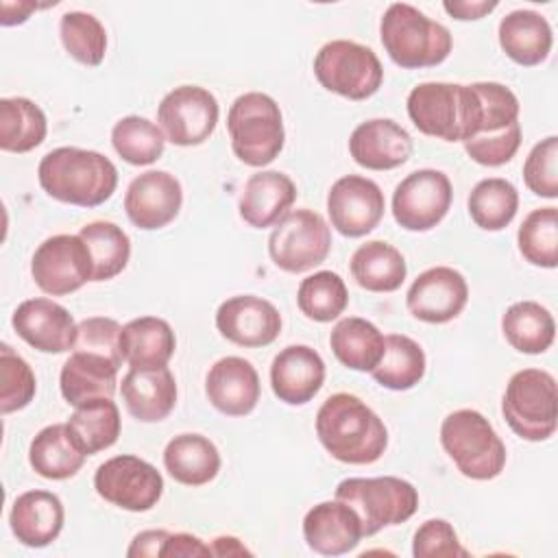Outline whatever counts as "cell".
<instances>
[{
    "instance_id": "24",
    "label": "cell",
    "mask_w": 558,
    "mask_h": 558,
    "mask_svg": "<svg viewBox=\"0 0 558 558\" xmlns=\"http://www.w3.org/2000/svg\"><path fill=\"white\" fill-rule=\"evenodd\" d=\"M296 201L294 181L279 170H259L248 177L238 201L240 218L253 229L277 225Z\"/></svg>"
},
{
    "instance_id": "1",
    "label": "cell",
    "mask_w": 558,
    "mask_h": 558,
    "mask_svg": "<svg viewBox=\"0 0 558 558\" xmlns=\"http://www.w3.org/2000/svg\"><path fill=\"white\" fill-rule=\"evenodd\" d=\"M316 436L344 464H373L388 447L384 421L355 395L336 392L316 412Z\"/></svg>"
},
{
    "instance_id": "49",
    "label": "cell",
    "mask_w": 558,
    "mask_h": 558,
    "mask_svg": "<svg viewBox=\"0 0 558 558\" xmlns=\"http://www.w3.org/2000/svg\"><path fill=\"white\" fill-rule=\"evenodd\" d=\"M163 558L170 556H211V547L205 545L198 536L187 534V532H177L166 538V545L161 549Z\"/></svg>"
},
{
    "instance_id": "29",
    "label": "cell",
    "mask_w": 558,
    "mask_h": 558,
    "mask_svg": "<svg viewBox=\"0 0 558 558\" xmlns=\"http://www.w3.org/2000/svg\"><path fill=\"white\" fill-rule=\"evenodd\" d=\"M174 349L177 338L170 323L157 316L133 318L120 331V351L131 368L166 366Z\"/></svg>"
},
{
    "instance_id": "9",
    "label": "cell",
    "mask_w": 558,
    "mask_h": 558,
    "mask_svg": "<svg viewBox=\"0 0 558 558\" xmlns=\"http://www.w3.org/2000/svg\"><path fill=\"white\" fill-rule=\"evenodd\" d=\"M314 76L327 92L349 100H366L381 87L384 68L368 46L331 39L314 57Z\"/></svg>"
},
{
    "instance_id": "7",
    "label": "cell",
    "mask_w": 558,
    "mask_h": 558,
    "mask_svg": "<svg viewBox=\"0 0 558 558\" xmlns=\"http://www.w3.org/2000/svg\"><path fill=\"white\" fill-rule=\"evenodd\" d=\"M508 427L523 440L541 442L554 436L558 425V390L551 373L543 368L517 371L501 399Z\"/></svg>"
},
{
    "instance_id": "30",
    "label": "cell",
    "mask_w": 558,
    "mask_h": 558,
    "mask_svg": "<svg viewBox=\"0 0 558 558\" xmlns=\"http://www.w3.org/2000/svg\"><path fill=\"white\" fill-rule=\"evenodd\" d=\"M87 453L78 447L68 423H54L35 434L28 447L33 471L46 480H68L76 475Z\"/></svg>"
},
{
    "instance_id": "15",
    "label": "cell",
    "mask_w": 558,
    "mask_h": 558,
    "mask_svg": "<svg viewBox=\"0 0 558 558\" xmlns=\"http://www.w3.org/2000/svg\"><path fill=\"white\" fill-rule=\"evenodd\" d=\"M386 198L381 187L366 177H340L327 192V214L331 227L344 238L371 233L384 218Z\"/></svg>"
},
{
    "instance_id": "23",
    "label": "cell",
    "mask_w": 558,
    "mask_h": 558,
    "mask_svg": "<svg viewBox=\"0 0 558 558\" xmlns=\"http://www.w3.org/2000/svg\"><path fill=\"white\" fill-rule=\"evenodd\" d=\"M349 153L366 170H392L410 159L412 137L395 120L373 118L353 129Z\"/></svg>"
},
{
    "instance_id": "51",
    "label": "cell",
    "mask_w": 558,
    "mask_h": 558,
    "mask_svg": "<svg viewBox=\"0 0 558 558\" xmlns=\"http://www.w3.org/2000/svg\"><path fill=\"white\" fill-rule=\"evenodd\" d=\"M442 9L451 15V17H456V20H480V17H484L486 13H490V11H495L497 9V2L495 0H447V2H442Z\"/></svg>"
},
{
    "instance_id": "40",
    "label": "cell",
    "mask_w": 558,
    "mask_h": 558,
    "mask_svg": "<svg viewBox=\"0 0 558 558\" xmlns=\"http://www.w3.org/2000/svg\"><path fill=\"white\" fill-rule=\"evenodd\" d=\"M296 305L314 323L336 320L349 305L344 279L331 270H318L305 277L296 290Z\"/></svg>"
},
{
    "instance_id": "42",
    "label": "cell",
    "mask_w": 558,
    "mask_h": 558,
    "mask_svg": "<svg viewBox=\"0 0 558 558\" xmlns=\"http://www.w3.org/2000/svg\"><path fill=\"white\" fill-rule=\"evenodd\" d=\"M59 37L65 52L83 65H100L107 52V31L100 20L85 11H68L59 20Z\"/></svg>"
},
{
    "instance_id": "52",
    "label": "cell",
    "mask_w": 558,
    "mask_h": 558,
    "mask_svg": "<svg viewBox=\"0 0 558 558\" xmlns=\"http://www.w3.org/2000/svg\"><path fill=\"white\" fill-rule=\"evenodd\" d=\"M39 4L37 2H26V0H17V2H9V0H2L0 2V11H2V26H15V24H22L31 17L33 11H37Z\"/></svg>"
},
{
    "instance_id": "33",
    "label": "cell",
    "mask_w": 558,
    "mask_h": 558,
    "mask_svg": "<svg viewBox=\"0 0 558 558\" xmlns=\"http://www.w3.org/2000/svg\"><path fill=\"white\" fill-rule=\"evenodd\" d=\"M351 275L368 292H395L408 275L405 257L384 240H368L351 255Z\"/></svg>"
},
{
    "instance_id": "28",
    "label": "cell",
    "mask_w": 558,
    "mask_h": 558,
    "mask_svg": "<svg viewBox=\"0 0 558 558\" xmlns=\"http://www.w3.org/2000/svg\"><path fill=\"white\" fill-rule=\"evenodd\" d=\"M497 37L506 57L525 68L543 63L554 44L549 22L530 9H517L504 15Z\"/></svg>"
},
{
    "instance_id": "22",
    "label": "cell",
    "mask_w": 558,
    "mask_h": 558,
    "mask_svg": "<svg viewBox=\"0 0 558 558\" xmlns=\"http://www.w3.org/2000/svg\"><path fill=\"white\" fill-rule=\"evenodd\" d=\"M362 521L357 512L340 501H320L303 517V538L320 556H342L362 541Z\"/></svg>"
},
{
    "instance_id": "26",
    "label": "cell",
    "mask_w": 558,
    "mask_h": 558,
    "mask_svg": "<svg viewBox=\"0 0 558 558\" xmlns=\"http://www.w3.org/2000/svg\"><path fill=\"white\" fill-rule=\"evenodd\" d=\"M65 510L50 490H26L11 506L9 525L13 536L26 547H46L63 530Z\"/></svg>"
},
{
    "instance_id": "3",
    "label": "cell",
    "mask_w": 558,
    "mask_h": 558,
    "mask_svg": "<svg viewBox=\"0 0 558 558\" xmlns=\"http://www.w3.org/2000/svg\"><path fill=\"white\" fill-rule=\"evenodd\" d=\"M408 116L412 124L429 137L442 142H466L480 131L482 107L471 85L427 81L408 94Z\"/></svg>"
},
{
    "instance_id": "21",
    "label": "cell",
    "mask_w": 558,
    "mask_h": 558,
    "mask_svg": "<svg viewBox=\"0 0 558 558\" xmlns=\"http://www.w3.org/2000/svg\"><path fill=\"white\" fill-rule=\"evenodd\" d=\"M325 381V362L316 349L307 344H290L281 349L270 364V386L279 401L288 405H305Z\"/></svg>"
},
{
    "instance_id": "35",
    "label": "cell",
    "mask_w": 558,
    "mask_h": 558,
    "mask_svg": "<svg viewBox=\"0 0 558 558\" xmlns=\"http://www.w3.org/2000/svg\"><path fill=\"white\" fill-rule=\"evenodd\" d=\"M48 133V120L31 98L13 96L0 100V148L7 153H28Z\"/></svg>"
},
{
    "instance_id": "41",
    "label": "cell",
    "mask_w": 558,
    "mask_h": 558,
    "mask_svg": "<svg viewBox=\"0 0 558 558\" xmlns=\"http://www.w3.org/2000/svg\"><path fill=\"white\" fill-rule=\"evenodd\" d=\"M113 150L131 166H150L163 155L166 135L159 124L142 116L120 118L111 129Z\"/></svg>"
},
{
    "instance_id": "36",
    "label": "cell",
    "mask_w": 558,
    "mask_h": 558,
    "mask_svg": "<svg viewBox=\"0 0 558 558\" xmlns=\"http://www.w3.org/2000/svg\"><path fill=\"white\" fill-rule=\"evenodd\" d=\"M423 347L403 333L386 336V349L379 364L371 371L373 379L388 390H410L425 375Z\"/></svg>"
},
{
    "instance_id": "19",
    "label": "cell",
    "mask_w": 558,
    "mask_h": 558,
    "mask_svg": "<svg viewBox=\"0 0 558 558\" xmlns=\"http://www.w3.org/2000/svg\"><path fill=\"white\" fill-rule=\"evenodd\" d=\"M11 325L26 344L41 353H65L74 349L78 329L63 305L44 296L22 301L11 316Z\"/></svg>"
},
{
    "instance_id": "25",
    "label": "cell",
    "mask_w": 558,
    "mask_h": 558,
    "mask_svg": "<svg viewBox=\"0 0 558 558\" xmlns=\"http://www.w3.org/2000/svg\"><path fill=\"white\" fill-rule=\"evenodd\" d=\"M120 392L129 414L142 423H159L177 405V381L168 366L129 368Z\"/></svg>"
},
{
    "instance_id": "10",
    "label": "cell",
    "mask_w": 558,
    "mask_h": 558,
    "mask_svg": "<svg viewBox=\"0 0 558 558\" xmlns=\"http://www.w3.org/2000/svg\"><path fill=\"white\" fill-rule=\"evenodd\" d=\"M331 251L327 220L314 209L288 211L268 235V255L286 272L299 275L323 264Z\"/></svg>"
},
{
    "instance_id": "17",
    "label": "cell",
    "mask_w": 558,
    "mask_h": 558,
    "mask_svg": "<svg viewBox=\"0 0 558 558\" xmlns=\"http://www.w3.org/2000/svg\"><path fill=\"white\" fill-rule=\"evenodd\" d=\"M183 205V190L174 174L166 170H146L137 174L124 194L129 220L144 231L170 225Z\"/></svg>"
},
{
    "instance_id": "53",
    "label": "cell",
    "mask_w": 558,
    "mask_h": 558,
    "mask_svg": "<svg viewBox=\"0 0 558 558\" xmlns=\"http://www.w3.org/2000/svg\"><path fill=\"white\" fill-rule=\"evenodd\" d=\"M209 547L211 556H251V551L235 536H216Z\"/></svg>"
},
{
    "instance_id": "47",
    "label": "cell",
    "mask_w": 558,
    "mask_h": 558,
    "mask_svg": "<svg viewBox=\"0 0 558 558\" xmlns=\"http://www.w3.org/2000/svg\"><path fill=\"white\" fill-rule=\"evenodd\" d=\"M521 146V124L514 122L504 131L497 133H488V135H477L464 142V150L466 155L480 163V166H488V168H497L508 163L517 150Z\"/></svg>"
},
{
    "instance_id": "27",
    "label": "cell",
    "mask_w": 558,
    "mask_h": 558,
    "mask_svg": "<svg viewBox=\"0 0 558 558\" xmlns=\"http://www.w3.org/2000/svg\"><path fill=\"white\" fill-rule=\"evenodd\" d=\"M118 371L120 364L105 355L92 351H72V355L61 366V395L74 408L92 399H111L118 388Z\"/></svg>"
},
{
    "instance_id": "48",
    "label": "cell",
    "mask_w": 558,
    "mask_h": 558,
    "mask_svg": "<svg viewBox=\"0 0 558 558\" xmlns=\"http://www.w3.org/2000/svg\"><path fill=\"white\" fill-rule=\"evenodd\" d=\"M120 323L107 316H92L78 323L76 342L72 351H92L105 355L122 366L124 357L120 351Z\"/></svg>"
},
{
    "instance_id": "45",
    "label": "cell",
    "mask_w": 558,
    "mask_h": 558,
    "mask_svg": "<svg viewBox=\"0 0 558 558\" xmlns=\"http://www.w3.org/2000/svg\"><path fill=\"white\" fill-rule=\"evenodd\" d=\"M558 137L549 135L534 144L523 163V181L527 190L541 198L558 196Z\"/></svg>"
},
{
    "instance_id": "46",
    "label": "cell",
    "mask_w": 558,
    "mask_h": 558,
    "mask_svg": "<svg viewBox=\"0 0 558 558\" xmlns=\"http://www.w3.org/2000/svg\"><path fill=\"white\" fill-rule=\"evenodd\" d=\"M412 556L414 558H458V556H469V551L460 545V538L449 521L427 519L414 532Z\"/></svg>"
},
{
    "instance_id": "6",
    "label": "cell",
    "mask_w": 558,
    "mask_h": 558,
    "mask_svg": "<svg viewBox=\"0 0 558 558\" xmlns=\"http://www.w3.org/2000/svg\"><path fill=\"white\" fill-rule=\"evenodd\" d=\"M233 155L253 168H264L279 157L286 142L281 109L268 94L246 92L227 113Z\"/></svg>"
},
{
    "instance_id": "31",
    "label": "cell",
    "mask_w": 558,
    "mask_h": 558,
    "mask_svg": "<svg viewBox=\"0 0 558 558\" xmlns=\"http://www.w3.org/2000/svg\"><path fill=\"white\" fill-rule=\"evenodd\" d=\"M168 475L183 486L209 484L220 471V451L203 434H179L163 449Z\"/></svg>"
},
{
    "instance_id": "39",
    "label": "cell",
    "mask_w": 558,
    "mask_h": 558,
    "mask_svg": "<svg viewBox=\"0 0 558 558\" xmlns=\"http://www.w3.org/2000/svg\"><path fill=\"white\" fill-rule=\"evenodd\" d=\"M471 220L484 231H501L506 229L519 209V192L517 187L499 177L482 179L469 194L466 201Z\"/></svg>"
},
{
    "instance_id": "16",
    "label": "cell",
    "mask_w": 558,
    "mask_h": 558,
    "mask_svg": "<svg viewBox=\"0 0 558 558\" xmlns=\"http://www.w3.org/2000/svg\"><path fill=\"white\" fill-rule=\"evenodd\" d=\"M469 301V283L451 266L423 270L405 294L408 312L423 323L442 325L453 320Z\"/></svg>"
},
{
    "instance_id": "20",
    "label": "cell",
    "mask_w": 558,
    "mask_h": 558,
    "mask_svg": "<svg viewBox=\"0 0 558 558\" xmlns=\"http://www.w3.org/2000/svg\"><path fill=\"white\" fill-rule=\"evenodd\" d=\"M259 375L255 366L238 355L220 357L205 377V395L209 403L227 416H246L259 401Z\"/></svg>"
},
{
    "instance_id": "43",
    "label": "cell",
    "mask_w": 558,
    "mask_h": 558,
    "mask_svg": "<svg viewBox=\"0 0 558 558\" xmlns=\"http://www.w3.org/2000/svg\"><path fill=\"white\" fill-rule=\"evenodd\" d=\"M521 255L541 268H556L558 264V209L538 207L530 211L517 233Z\"/></svg>"
},
{
    "instance_id": "44",
    "label": "cell",
    "mask_w": 558,
    "mask_h": 558,
    "mask_svg": "<svg viewBox=\"0 0 558 558\" xmlns=\"http://www.w3.org/2000/svg\"><path fill=\"white\" fill-rule=\"evenodd\" d=\"M37 390V379L28 362L9 344L0 347V412L24 410Z\"/></svg>"
},
{
    "instance_id": "8",
    "label": "cell",
    "mask_w": 558,
    "mask_h": 558,
    "mask_svg": "<svg viewBox=\"0 0 558 558\" xmlns=\"http://www.w3.org/2000/svg\"><path fill=\"white\" fill-rule=\"evenodd\" d=\"M336 499L349 504L360 521L364 536L384 527L405 523L418 508L416 488L401 477H347L336 486Z\"/></svg>"
},
{
    "instance_id": "2",
    "label": "cell",
    "mask_w": 558,
    "mask_h": 558,
    "mask_svg": "<svg viewBox=\"0 0 558 558\" xmlns=\"http://www.w3.org/2000/svg\"><path fill=\"white\" fill-rule=\"evenodd\" d=\"M41 190L61 203L98 207L118 187V168L98 150L59 146L46 153L37 168Z\"/></svg>"
},
{
    "instance_id": "13",
    "label": "cell",
    "mask_w": 558,
    "mask_h": 558,
    "mask_svg": "<svg viewBox=\"0 0 558 558\" xmlns=\"http://www.w3.org/2000/svg\"><path fill=\"white\" fill-rule=\"evenodd\" d=\"M220 107L216 96L198 85H179L157 107V122L174 146H198L214 133Z\"/></svg>"
},
{
    "instance_id": "37",
    "label": "cell",
    "mask_w": 558,
    "mask_h": 558,
    "mask_svg": "<svg viewBox=\"0 0 558 558\" xmlns=\"http://www.w3.org/2000/svg\"><path fill=\"white\" fill-rule=\"evenodd\" d=\"M68 425L78 447L87 456H94L116 445L122 429L120 410L109 397L92 399L87 403L76 405V410L68 418Z\"/></svg>"
},
{
    "instance_id": "32",
    "label": "cell",
    "mask_w": 558,
    "mask_h": 558,
    "mask_svg": "<svg viewBox=\"0 0 558 558\" xmlns=\"http://www.w3.org/2000/svg\"><path fill=\"white\" fill-rule=\"evenodd\" d=\"M329 347L342 366L371 373L384 357L386 336L371 320L347 316L333 325L329 333Z\"/></svg>"
},
{
    "instance_id": "34",
    "label": "cell",
    "mask_w": 558,
    "mask_h": 558,
    "mask_svg": "<svg viewBox=\"0 0 558 558\" xmlns=\"http://www.w3.org/2000/svg\"><path fill=\"white\" fill-rule=\"evenodd\" d=\"M501 331L506 342L519 353H545L556 336V323L547 307L536 301L512 303L501 316Z\"/></svg>"
},
{
    "instance_id": "5",
    "label": "cell",
    "mask_w": 558,
    "mask_h": 558,
    "mask_svg": "<svg viewBox=\"0 0 558 558\" xmlns=\"http://www.w3.org/2000/svg\"><path fill=\"white\" fill-rule=\"evenodd\" d=\"M440 445L469 480H495L506 466V445L477 410L462 408L447 414L440 425Z\"/></svg>"
},
{
    "instance_id": "12",
    "label": "cell",
    "mask_w": 558,
    "mask_h": 558,
    "mask_svg": "<svg viewBox=\"0 0 558 558\" xmlns=\"http://www.w3.org/2000/svg\"><path fill=\"white\" fill-rule=\"evenodd\" d=\"M31 275L37 288L52 296H65L94 277V262L81 235L59 233L46 238L33 253Z\"/></svg>"
},
{
    "instance_id": "4",
    "label": "cell",
    "mask_w": 558,
    "mask_h": 558,
    "mask_svg": "<svg viewBox=\"0 0 558 558\" xmlns=\"http://www.w3.org/2000/svg\"><path fill=\"white\" fill-rule=\"evenodd\" d=\"M379 37L392 63L403 70L440 65L453 48L449 28L408 2L388 4L379 22Z\"/></svg>"
},
{
    "instance_id": "38",
    "label": "cell",
    "mask_w": 558,
    "mask_h": 558,
    "mask_svg": "<svg viewBox=\"0 0 558 558\" xmlns=\"http://www.w3.org/2000/svg\"><path fill=\"white\" fill-rule=\"evenodd\" d=\"M78 235L87 244L94 262L92 281H109L126 268L131 257V240L122 227L109 220H94L83 225Z\"/></svg>"
},
{
    "instance_id": "14",
    "label": "cell",
    "mask_w": 558,
    "mask_h": 558,
    "mask_svg": "<svg viewBox=\"0 0 558 558\" xmlns=\"http://www.w3.org/2000/svg\"><path fill=\"white\" fill-rule=\"evenodd\" d=\"M451 198L449 177L434 168H421L397 183L392 216L405 231H429L447 216Z\"/></svg>"
},
{
    "instance_id": "50",
    "label": "cell",
    "mask_w": 558,
    "mask_h": 558,
    "mask_svg": "<svg viewBox=\"0 0 558 558\" xmlns=\"http://www.w3.org/2000/svg\"><path fill=\"white\" fill-rule=\"evenodd\" d=\"M170 536L168 530H144L140 534H135V538L131 541L126 556L129 558H142V556H161V549L166 545V538Z\"/></svg>"
},
{
    "instance_id": "18",
    "label": "cell",
    "mask_w": 558,
    "mask_h": 558,
    "mask_svg": "<svg viewBox=\"0 0 558 558\" xmlns=\"http://www.w3.org/2000/svg\"><path fill=\"white\" fill-rule=\"evenodd\" d=\"M216 329L238 347H268L281 333V314L262 296L238 294L220 303Z\"/></svg>"
},
{
    "instance_id": "11",
    "label": "cell",
    "mask_w": 558,
    "mask_h": 558,
    "mask_svg": "<svg viewBox=\"0 0 558 558\" xmlns=\"http://www.w3.org/2000/svg\"><path fill=\"white\" fill-rule=\"evenodd\" d=\"M98 497L129 512H146L163 495V477L150 462L137 456H113L94 473Z\"/></svg>"
}]
</instances>
